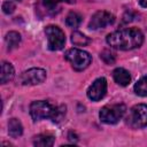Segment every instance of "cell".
Returning <instances> with one entry per match:
<instances>
[{
    "instance_id": "cell-1",
    "label": "cell",
    "mask_w": 147,
    "mask_h": 147,
    "mask_svg": "<svg viewBox=\"0 0 147 147\" xmlns=\"http://www.w3.org/2000/svg\"><path fill=\"white\" fill-rule=\"evenodd\" d=\"M106 40L107 44L113 48L121 51H131L142 45L144 34L137 28H127L109 33Z\"/></svg>"
},
{
    "instance_id": "cell-2",
    "label": "cell",
    "mask_w": 147,
    "mask_h": 147,
    "mask_svg": "<svg viewBox=\"0 0 147 147\" xmlns=\"http://www.w3.org/2000/svg\"><path fill=\"white\" fill-rule=\"evenodd\" d=\"M67 61H69V63L71 64V67L77 70V71H82L84 69H86L92 61L91 55L83 51V49H78V48H70L65 52L64 54Z\"/></svg>"
},
{
    "instance_id": "cell-3",
    "label": "cell",
    "mask_w": 147,
    "mask_h": 147,
    "mask_svg": "<svg viewBox=\"0 0 147 147\" xmlns=\"http://www.w3.org/2000/svg\"><path fill=\"white\" fill-rule=\"evenodd\" d=\"M126 107L123 103H116L110 106H105L99 113L101 122L106 124H116L125 114Z\"/></svg>"
},
{
    "instance_id": "cell-4",
    "label": "cell",
    "mask_w": 147,
    "mask_h": 147,
    "mask_svg": "<svg viewBox=\"0 0 147 147\" xmlns=\"http://www.w3.org/2000/svg\"><path fill=\"white\" fill-rule=\"evenodd\" d=\"M127 124L133 129L147 126V105L139 103L131 108L127 116Z\"/></svg>"
},
{
    "instance_id": "cell-5",
    "label": "cell",
    "mask_w": 147,
    "mask_h": 147,
    "mask_svg": "<svg viewBox=\"0 0 147 147\" xmlns=\"http://www.w3.org/2000/svg\"><path fill=\"white\" fill-rule=\"evenodd\" d=\"M45 33L48 40V48L51 51H60L65 42L64 32L56 25H48L45 29Z\"/></svg>"
},
{
    "instance_id": "cell-6",
    "label": "cell",
    "mask_w": 147,
    "mask_h": 147,
    "mask_svg": "<svg viewBox=\"0 0 147 147\" xmlns=\"http://www.w3.org/2000/svg\"><path fill=\"white\" fill-rule=\"evenodd\" d=\"M54 108L49 102L47 101H33L30 105V115L32 117L33 121H39L42 118H51L53 113H54Z\"/></svg>"
},
{
    "instance_id": "cell-7",
    "label": "cell",
    "mask_w": 147,
    "mask_h": 147,
    "mask_svg": "<svg viewBox=\"0 0 147 147\" xmlns=\"http://www.w3.org/2000/svg\"><path fill=\"white\" fill-rule=\"evenodd\" d=\"M46 79V71L40 68H31L26 71H24L20 80L23 85H37L42 83Z\"/></svg>"
},
{
    "instance_id": "cell-8",
    "label": "cell",
    "mask_w": 147,
    "mask_h": 147,
    "mask_svg": "<svg viewBox=\"0 0 147 147\" xmlns=\"http://www.w3.org/2000/svg\"><path fill=\"white\" fill-rule=\"evenodd\" d=\"M114 22H115V17L113 14L106 10H99L92 16L88 26L93 30H96V29H102L108 25H111Z\"/></svg>"
},
{
    "instance_id": "cell-9",
    "label": "cell",
    "mask_w": 147,
    "mask_h": 147,
    "mask_svg": "<svg viewBox=\"0 0 147 147\" xmlns=\"http://www.w3.org/2000/svg\"><path fill=\"white\" fill-rule=\"evenodd\" d=\"M107 92V80L101 77L95 79L92 85L88 87L87 90V96L92 100V101H99L101 100Z\"/></svg>"
},
{
    "instance_id": "cell-10",
    "label": "cell",
    "mask_w": 147,
    "mask_h": 147,
    "mask_svg": "<svg viewBox=\"0 0 147 147\" xmlns=\"http://www.w3.org/2000/svg\"><path fill=\"white\" fill-rule=\"evenodd\" d=\"M113 77H114V80L118 85H121V86H126L131 82L130 72L127 70H125L124 68H117V69H115L114 72H113Z\"/></svg>"
},
{
    "instance_id": "cell-11",
    "label": "cell",
    "mask_w": 147,
    "mask_h": 147,
    "mask_svg": "<svg viewBox=\"0 0 147 147\" xmlns=\"http://www.w3.org/2000/svg\"><path fill=\"white\" fill-rule=\"evenodd\" d=\"M14 68L9 62L3 61L1 63V76H0V82L1 84H6L9 80H11L14 78Z\"/></svg>"
},
{
    "instance_id": "cell-12",
    "label": "cell",
    "mask_w": 147,
    "mask_h": 147,
    "mask_svg": "<svg viewBox=\"0 0 147 147\" xmlns=\"http://www.w3.org/2000/svg\"><path fill=\"white\" fill-rule=\"evenodd\" d=\"M8 133L11 138H18L23 133L22 123L17 118H10L8 122Z\"/></svg>"
},
{
    "instance_id": "cell-13",
    "label": "cell",
    "mask_w": 147,
    "mask_h": 147,
    "mask_svg": "<svg viewBox=\"0 0 147 147\" xmlns=\"http://www.w3.org/2000/svg\"><path fill=\"white\" fill-rule=\"evenodd\" d=\"M54 144V137L49 134H39L33 139V145L38 147H51Z\"/></svg>"
},
{
    "instance_id": "cell-14",
    "label": "cell",
    "mask_w": 147,
    "mask_h": 147,
    "mask_svg": "<svg viewBox=\"0 0 147 147\" xmlns=\"http://www.w3.org/2000/svg\"><path fill=\"white\" fill-rule=\"evenodd\" d=\"M5 40H6L7 48L10 51V49H13V48L18 46V44L21 41V34L18 32H16V31H10V32H8L6 34Z\"/></svg>"
},
{
    "instance_id": "cell-15",
    "label": "cell",
    "mask_w": 147,
    "mask_h": 147,
    "mask_svg": "<svg viewBox=\"0 0 147 147\" xmlns=\"http://www.w3.org/2000/svg\"><path fill=\"white\" fill-rule=\"evenodd\" d=\"M134 92L137 95L147 96V75L142 76L136 84H134Z\"/></svg>"
},
{
    "instance_id": "cell-16",
    "label": "cell",
    "mask_w": 147,
    "mask_h": 147,
    "mask_svg": "<svg viewBox=\"0 0 147 147\" xmlns=\"http://www.w3.org/2000/svg\"><path fill=\"white\" fill-rule=\"evenodd\" d=\"M82 15L76 13V11H71L68 14L67 18H65V24L70 28H77L79 26V24L82 23Z\"/></svg>"
},
{
    "instance_id": "cell-17",
    "label": "cell",
    "mask_w": 147,
    "mask_h": 147,
    "mask_svg": "<svg viewBox=\"0 0 147 147\" xmlns=\"http://www.w3.org/2000/svg\"><path fill=\"white\" fill-rule=\"evenodd\" d=\"M71 41H72V44L76 45V46H86V45L90 42V39H88L85 34H83L82 32L75 31V32H72V34H71Z\"/></svg>"
},
{
    "instance_id": "cell-18",
    "label": "cell",
    "mask_w": 147,
    "mask_h": 147,
    "mask_svg": "<svg viewBox=\"0 0 147 147\" xmlns=\"http://www.w3.org/2000/svg\"><path fill=\"white\" fill-rule=\"evenodd\" d=\"M65 109H67V108H65V106H63V105H61V106H59V107H55V108H54V113H53L51 119H52L54 123L61 122V121L63 119L64 115H65V111H67Z\"/></svg>"
},
{
    "instance_id": "cell-19",
    "label": "cell",
    "mask_w": 147,
    "mask_h": 147,
    "mask_svg": "<svg viewBox=\"0 0 147 147\" xmlns=\"http://www.w3.org/2000/svg\"><path fill=\"white\" fill-rule=\"evenodd\" d=\"M75 0H42V3L45 7H47L48 9H53L54 7H56L60 2H68V3H71L74 2Z\"/></svg>"
},
{
    "instance_id": "cell-20",
    "label": "cell",
    "mask_w": 147,
    "mask_h": 147,
    "mask_svg": "<svg viewBox=\"0 0 147 147\" xmlns=\"http://www.w3.org/2000/svg\"><path fill=\"white\" fill-rule=\"evenodd\" d=\"M100 57L102 59V61L107 64H113L115 62V56L113 53H110L109 51H103L101 54H100Z\"/></svg>"
},
{
    "instance_id": "cell-21",
    "label": "cell",
    "mask_w": 147,
    "mask_h": 147,
    "mask_svg": "<svg viewBox=\"0 0 147 147\" xmlns=\"http://www.w3.org/2000/svg\"><path fill=\"white\" fill-rule=\"evenodd\" d=\"M2 10H3L5 14H11L15 10V3L11 0L3 2L2 3Z\"/></svg>"
},
{
    "instance_id": "cell-22",
    "label": "cell",
    "mask_w": 147,
    "mask_h": 147,
    "mask_svg": "<svg viewBox=\"0 0 147 147\" xmlns=\"http://www.w3.org/2000/svg\"><path fill=\"white\" fill-rule=\"evenodd\" d=\"M136 17H137V14H134L132 11H126L123 16V21L124 22H131V21L136 20Z\"/></svg>"
},
{
    "instance_id": "cell-23",
    "label": "cell",
    "mask_w": 147,
    "mask_h": 147,
    "mask_svg": "<svg viewBox=\"0 0 147 147\" xmlns=\"http://www.w3.org/2000/svg\"><path fill=\"white\" fill-rule=\"evenodd\" d=\"M69 140H70V141H77V136H76L75 133L70 132V133H69Z\"/></svg>"
},
{
    "instance_id": "cell-24",
    "label": "cell",
    "mask_w": 147,
    "mask_h": 147,
    "mask_svg": "<svg viewBox=\"0 0 147 147\" xmlns=\"http://www.w3.org/2000/svg\"><path fill=\"white\" fill-rule=\"evenodd\" d=\"M139 3L141 7H147V0H139Z\"/></svg>"
},
{
    "instance_id": "cell-25",
    "label": "cell",
    "mask_w": 147,
    "mask_h": 147,
    "mask_svg": "<svg viewBox=\"0 0 147 147\" xmlns=\"http://www.w3.org/2000/svg\"><path fill=\"white\" fill-rule=\"evenodd\" d=\"M14 1H22V0H14Z\"/></svg>"
}]
</instances>
